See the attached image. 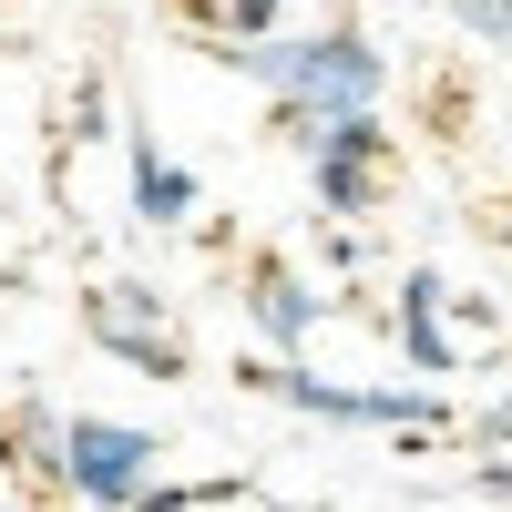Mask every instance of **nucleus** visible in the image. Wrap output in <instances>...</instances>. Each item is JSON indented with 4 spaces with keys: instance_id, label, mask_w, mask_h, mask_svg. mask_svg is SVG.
I'll use <instances>...</instances> for the list:
<instances>
[{
    "instance_id": "nucleus-1",
    "label": "nucleus",
    "mask_w": 512,
    "mask_h": 512,
    "mask_svg": "<svg viewBox=\"0 0 512 512\" xmlns=\"http://www.w3.org/2000/svg\"><path fill=\"white\" fill-rule=\"evenodd\" d=\"M226 62H246V72L267 82L277 103H297V113H369L379 82H390L379 41H359L349 21H328V31H308V41H236Z\"/></svg>"
},
{
    "instance_id": "nucleus-2",
    "label": "nucleus",
    "mask_w": 512,
    "mask_h": 512,
    "mask_svg": "<svg viewBox=\"0 0 512 512\" xmlns=\"http://www.w3.org/2000/svg\"><path fill=\"white\" fill-rule=\"evenodd\" d=\"M164 472V441L144 431V420H93V410H72L62 420V482L72 502H93V512H134Z\"/></svg>"
},
{
    "instance_id": "nucleus-3",
    "label": "nucleus",
    "mask_w": 512,
    "mask_h": 512,
    "mask_svg": "<svg viewBox=\"0 0 512 512\" xmlns=\"http://www.w3.org/2000/svg\"><path fill=\"white\" fill-rule=\"evenodd\" d=\"M82 328H93L123 369H144V379H185V338L164 328V297H154L144 277L93 287V297H82Z\"/></svg>"
},
{
    "instance_id": "nucleus-4",
    "label": "nucleus",
    "mask_w": 512,
    "mask_h": 512,
    "mask_svg": "<svg viewBox=\"0 0 512 512\" xmlns=\"http://www.w3.org/2000/svg\"><path fill=\"white\" fill-rule=\"evenodd\" d=\"M246 318H256V338H267L277 359H297L318 338V318H328V287H308L297 267H277V256H256L246 267Z\"/></svg>"
},
{
    "instance_id": "nucleus-5",
    "label": "nucleus",
    "mask_w": 512,
    "mask_h": 512,
    "mask_svg": "<svg viewBox=\"0 0 512 512\" xmlns=\"http://www.w3.org/2000/svg\"><path fill=\"white\" fill-rule=\"evenodd\" d=\"M441 308H451L441 267H410V277H400V349H410V369H451V328H441Z\"/></svg>"
},
{
    "instance_id": "nucleus-6",
    "label": "nucleus",
    "mask_w": 512,
    "mask_h": 512,
    "mask_svg": "<svg viewBox=\"0 0 512 512\" xmlns=\"http://www.w3.org/2000/svg\"><path fill=\"white\" fill-rule=\"evenodd\" d=\"M134 216H144V226H185V216H195V175H185L154 134H134Z\"/></svg>"
},
{
    "instance_id": "nucleus-7",
    "label": "nucleus",
    "mask_w": 512,
    "mask_h": 512,
    "mask_svg": "<svg viewBox=\"0 0 512 512\" xmlns=\"http://www.w3.org/2000/svg\"><path fill=\"white\" fill-rule=\"evenodd\" d=\"M175 11L195 31H216V52H236V41H267L277 31V0H175Z\"/></svg>"
},
{
    "instance_id": "nucleus-8",
    "label": "nucleus",
    "mask_w": 512,
    "mask_h": 512,
    "mask_svg": "<svg viewBox=\"0 0 512 512\" xmlns=\"http://www.w3.org/2000/svg\"><path fill=\"white\" fill-rule=\"evenodd\" d=\"M451 11H461V21H472L482 41H512V0H451Z\"/></svg>"
},
{
    "instance_id": "nucleus-9",
    "label": "nucleus",
    "mask_w": 512,
    "mask_h": 512,
    "mask_svg": "<svg viewBox=\"0 0 512 512\" xmlns=\"http://www.w3.org/2000/svg\"><path fill=\"white\" fill-rule=\"evenodd\" d=\"M318 246H328V267H338V277H359V267H369V246L338 226V216H328V236H318Z\"/></svg>"
},
{
    "instance_id": "nucleus-10",
    "label": "nucleus",
    "mask_w": 512,
    "mask_h": 512,
    "mask_svg": "<svg viewBox=\"0 0 512 512\" xmlns=\"http://www.w3.org/2000/svg\"><path fill=\"white\" fill-rule=\"evenodd\" d=\"M72 134H113V123H103V82H82V93H72Z\"/></svg>"
},
{
    "instance_id": "nucleus-11",
    "label": "nucleus",
    "mask_w": 512,
    "mask_h": 512,
    "mask_svg": "<svg viewBox=\"0 0 512 512\" xmlns=\"http://www.w3.org/2000/svg\"><path fill=\"white\" fill-rule=\"evenodd\" d=\"M472 431H482V441H492V451H502V441H512V400H492V410H482V420H472Z\"/></svg>"
},
{
    "instance_id": "nucleus-12",
    "label": "nucleus",
    "mask_w": 512,
    "mask_h": 512,
    "mask_svg": "<svg viewBox=\"0 0 512 512\" xmlns=\"http://www.w3.org/2000/svg\"><path fill=\"white\" fill-rule=\"evenodd\" d=\"M492 236H502V246H512V195H502V205H492Z\"/></svg>"
}]
</instances>
